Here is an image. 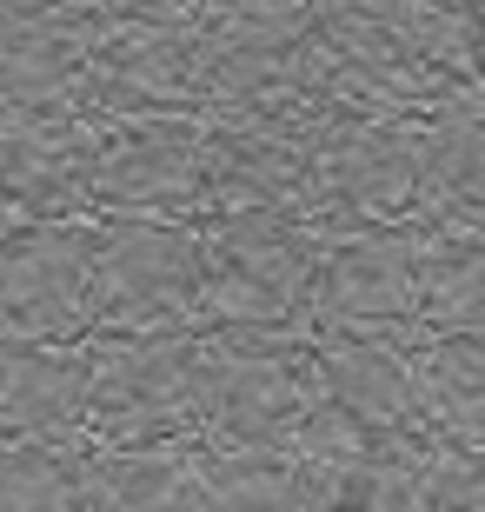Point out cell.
<instances>
[{
  "label": "cell",
  "instance_id": "1",
  "mask_svg": "<svg viewBox=\"0 0 485 512\" xmlns=\"http://www.w3.org/2000/svg\"><path fill=\"white\" fill-rule=\"evenodd\" d=\"M452 14H459V27L472 34V47H479V60H485V0H446Z\"/></svg>",
  "mask_w": 485,
  "mask_h": 512
}]
</instances>
